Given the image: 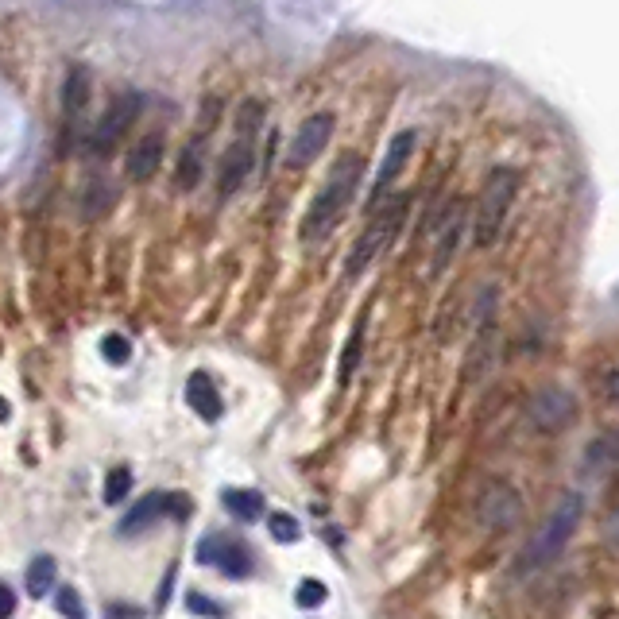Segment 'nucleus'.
<instances>
[{"label": "nucleus", "mask_w": 619, "mask_h": 619, "mask_svg": "<svg viewBox=\"0 0 619 619\" xmlns=\"http://www.w3.org/2000/svg\"><path fill=\"white\" fill-rule=\"evenodd\" d=\"M55 608L62 612V619H86V604H82L78 589H70V585L55 592Z\"/></svg>", "instance_id": "obj_25"}, {"label": "nucleus", "mask_w": 619, "mask_h": 619, "mask_svg": "<svg viewBox=\"0 0 619 619\" xmlns=\"http://www.w3.org/2000/svg\"><path fill=\"white\" fill-rule=\"evenodd\" d=\"M186 403L194 407V414H198V418H206V422H217V418L225 414L221 391H217V384L209 380L206 372H194V376L186 380Z\"/></svg>", "instance_id": "obj_13"}, {"label": "nucleus", "mask_w": 619, "mask_h": 619, "mask_svg": "<svg viewBox=\"0 0 619 619\" xmlns=\"http://www.w3.org/2000/svg\"><path fill=\"white\" fill-rule=\"evenodd\" d=\"M608 542L619 550V507L612 511V519H608Z\"/></svg>", "instance_id": "obj_29"}, {"label": "nucleus", "mask_w": 619, "mask_h": 619, "mask_svg": "<svg viewBox=\"0 0 619 619\" xmlns=\"http://www.w3.org/2000/svg\"><path fill=\"white\" fill-rule=\"evenodd\" d=\"M55 589V558H47V554H39V558L28 565V596H47V592Z\"/></svg>", "instance_id": "obj_20"}, {"label": "nucleus", "mask_w": 619, "mask_h": 619, "mask_svg": "<svg viewBox=\"0 0 619 619\" xmlns=\"http://www.w3.org/2000/svg\"><path fill=\"white\" fill-rule=\"evenodd\" d=\"M608 395H612V399L619 403V368L612 372V376H608Z\"/></svg>", "instance_id": "obj_30"}, {"label": "nucleus", "mask_w": 619, "mask_h": 619, "mask_svg": "<svg viewBox=\"0 0 619 619\" xmlns=\"http://www.w3.org/2000/svg\"><path fill=\"white\" fill-rule=\"evenodd\" d=\"M86 105H89V74L86 66H74L66 74V86H62V117H66V128H74L82 120Z\"/></svg>", "instance_id": "obj_17"}, {"label": "nucleus", "mask_w": 619, "mask_h": 619, "mask_svg": "<svg viewBox=\"0 0 619 619\" xmlns=\"http://www.w3.org/2000/svg\"><path fill=\"white\" fill-rule=\"evenodd\" d=\"M202 171H206V136H194L182 155H178V167H175V186L182 194L198 190L202 186Z\"/></svg>", "instance_id": "obj_14"}, {"label": "nucleus", "mask_w": 619, "mask_h": 619, "mask_svg": "<svg viewBox=\"0 0 619 619\" xmlns=\"http://www.w3.org/2000/svg\"><path fill=\"white\" fill-rule=\"evenodd\" d=\"M252 163H256V148L248 136H236V144H229V151L221 155V171H217V194L221 198H233L236 190L248 182L252 175Z\"/></svg>", "instance_id": "obj_11"}, {"label": "nucleus", "mask_w": 619, "mask_h": 619, "mask_svg": "<svg viewBox=\"0 0 619 619\" xmlns=\"http://www.w3.org/2000/svg\"><path fill=\"white\" fill-rule=\"evenodd\" d=\"M360 178H364V159L353 155V151H345V155L333 163V171L325 175V186L318 190V198L310 202L302 225H298V236H302L306 244H318L322 236H329L341 225L345 209L353 206Z\"/></svg>", "instance_id": "obj_1"}, {"label": "nucleus", "mask_w": 619, "mask_h": 619, "mask_svg": "<svg viewBox=\"0 0 619 619\" xmlns=\"http://www.w3.org/2000/svg\"><path fill=\"white\" fill-rule=\"evenodd\" d=\"M128 492H132V469L117 465V469L105 476V503H109V507H117V503L128 500Z\"/></svg>", "instance_id": "obj_22"}, {"label": "nucleus", "mask_w": 619, "mask_h": 619, "mask_svg": "<svg viewBox=\"0 0 619 619\" xmlns=\"http://www.w3.org/2000/svg\"><path fill=\"white\" fill-rule=\"evenodd\" d=\"M360 349H364V318L356 322L353 337H349V349H345V356H341V384L353 380L356 364H360Z\"/></svg>", "instance_id": "obj_23"}, {"label": "nucleus", "mask_w": 619, "mask_h": 619, "mask_svg": "<svg viewBox=\"0 0 619 619\" xmlns=\"http://www.w3.org/2000/svg\"><path fill=\"white\" fill-rule=\"evenodd\" d=\"M333 113H318V117H310L302 128L295 132V140H291V148H287V167H306V163H314L318 155L325 151L329 144V136H333Z\"/></svg>", "instance_id": "obj_9"}, {"label": "nucleus", "mask_w": 619, "mask_h": 619, "mask_svg": "<svg viewBox=\"0 0 619 619\" xmlns=\"http://www.w3.org/2000/svg\"><path fill=\"white\" fill-rule=\"evenodd\" d=\"M12 612H16V592L0 585V619H12Z\"/></svg>", "instance_id": "obj_28"}, {"label": "nucleus", "mask_w": 619, "mask_h": 619, "mask_svg": "<svg viewBox=\"0 0 619 619\" xmlns=\"http://www.w3.org/2000/svg\"><path fill=\"white\" fill-rule=\"evenodd\" d=\"M267 531H271V538H275V542H283V546H291V542H298V538H302L298 519H295V515H287V511H271V515H267Z\"/></svg>", "instance_id": "obj_21"}, {"label": "nucleus", "mask_w": 619, "mask_h": 619, "mask_svg": "<svg viewBox=\"0 0 619 619\" xmlns=\"http://www.w3.org/2000/svg\"><path fill=\"white\" fill-rule=\"evenodd\" d=\"M101 356H105L109 364H128V356H132V341L120 337V333H109V337L101 341Z\"/></svg>", "instance_id": "obj_26"}, {"label": "nucleus", "mask_w": 619, "mask_h": 619, "mask_svg": "<svg viewBox=\"0 0 619 619\" xmlns=\"http://www.w3.org/2000/svg\"><path fill=\"white\" fill-rule=\"evenodd\" d=\"M163 515H190V500L175 496V492H151V496H144V500L120 519V534L124 538H136V534H144L148 527H155Z\"/></svg>", "instance_id": "obj_6"}, {"label": "nucleus", "mask_w": 619, "mask_h": 619, "mask_svg": "<svg viewBox=\"0 0 619 619\" xmlns=\"http://www.w3.org/2000/svg\"><path fill=\"white\" fill-rule=\"evenodd\" d=\"M144 113V97L136 93V89H128V93H117L113 97V105L101 113V120L93 124V132H89V151L93 155H109V151L117 148V140L136 124V117Z\"/></svg>", "instance_id": "obj_5"}, {"label": "nucleus", "mask_w": 619, "mask_h": 619, "mask_svg": "<svg viewBox=\"0 0 619 619\" xmlns=\"http://www.w3.org/2000/svg\"><path fill=\"white\" fill-rule=\"evenodd\" d=\"M325 596H329V592H325L322 581H318V577H306V581L298 585V592H295V604L298 608H322Z\"/></svg>", "instance_id": "obj_24"}, {"label": "nucleus", "mask_w": 619, "mask_h": 619, "mask_svg": "<svg viewBox=\"0 0 619 619\" xmlns=\"http://www.w3.org/2000/svg\"><path fill=\"white\" fill-rule=\"evenodd\" d=\"M198 561L221 569L225 577H248L252 573V550L244 542L229 538V534H206L198 542Z\"/></svg>", "instance_id": "obj_7"}, {"label": "nucleus", "mask_w": 619, "mask_h": 619, "mask_svg": "<svg viewBox=\"0 0 619 619\" xmlns=\"http://www.w3.org/2000/svg\"><path fill=\"white\" fill-rule=\"evenodd\" d=\"M519 515H523V503L511 484H488L476 500V519L488 531H511L519 523Z\"/></svg>", "instance_id": "obj_8"}, {"label": "nucleus", "mask_w": 619, "mask_h": 619, "mask_svg": "<svg viewBox=\"0 0 619 619\" xmlns=\"http://www.w3.org/2000/svg\"><path fill=\"white\" fill-rule=\"evenodd\" d=\"M581 515H585V500L577 496V492H569V496H561L558 507L546 515V523L534 531V538L523 546V558H519V573L527 577V573H538V569H546L554 558H561V550L569 546V538L577 534L581 527Z\"/></svg>", "instance_id": "obj_2"}, {"label": "nucleus", "mask_w": 619, "mask_h": 619, "mask_svg": "<svg viewBox=\"0 0 619 619\" xmlns=\"http://www.w3.org/2000/svg\"><path fill=\"white\" fill-rule=\"evenodd\" d=\"M221 500L229 507V515L240 519V523H256V519L264 515V496L252 492V488H225Z\"/></svg>", "instance_id": "obj_19"}, {"label": "nucleus", "mask_w": 619, "mask_h": 619, "mask_svg": "<svg viewBox=\"0 0 619 619\" xmlns=\"http://www.w3.org/2000/svg\"><path fill=\"white\" fill-rule=\"evenodd\" d=\"M515 190H519V171L496 167L488 175L484 190H480V206H476V244L480 248H492L496 244L503 221L511 213V202H515Z\"/></svg>", "instance_id": "obj_4"}, {"label": "nucleus", "mask_w": 619, "mask_h": 619, "mask_svg": "<svg viewBox=\"0 0 619 619\" xmlns=\"http://www.w3.org/2000/svg\"><path fill=\"white\" fill-rule=\"evenodd\" d=\"M411 151H414V132H399V136L387 144V155H384V163H380V175H376V186H372V206H376L387 190H391V182L403 175Z\"/></svg>", "instance_id": "obj_12"}, {"label": "nucleus", "mask_w": 619, "mask_h": 619, "mask_svg": "<svg viewBox=\"0 0 619 619\" xmlns=\"http://www.w3.org/2000/svg\"><path fill=\"white\" fill-rule=\"evenodd\" d=\"M186 608H190V612H202V616H209V619L225 616V608H221L217 600H206V596H198V592H190V596H186Z\"/></svg>", "instance_id": "obj_27"}, {"label": "nucleus", "mask_w": 619, "mask_h": 619, "mask_svg": "<svg viewBox=\"0 0 619 619\" xmlns=\"http://www.w3.org/2000/svg\"><path fill=\"white\" fill-rule=\"evenodd\" d=\"M585 469L589 472H616L619 469V430L600 434L596 442L585 445Z\"/></svg>", "instance_id": "obj_18"}, {"label": "nucleus", "mask_w": 619, "mask_h": 619, "mask_svg": "<svg viewBox=\"0 0 619 619\" xmlns=\"http://www.w3.org/2000/svg\"><path fill=\"white\" fill-rule=\"evenodd\" d=\"M159 163H163V132H151L128 155V178L132 182H148V178H155Z\"/></svg>", "instance_id": "obj_15"}, {"label": "nucleus", "mask_w": 619, "mask_h": 619, "mask_svg": "<svg viewBox=\"0 0 619 619\" xmlns=\"http://www.w3.org/2000/svg\"><path fill=\"white\" fill-rule=\"evenodd\" d=\"M407 209H411V198H395L391 206H384L372 221H368V229L360 233V240H356L353 252H349V260H345V275H349V279H360L368 267L384 256V248L395 240V233L403 229Z\"/></svg>", "instance_id": "obj_3"}, {"label": "nucleus", "mask_w": 619, "mask_h": 619, "mask_svg": "<svg viewBox=\"0 0 619 619\" xmlns=\"http://www.w3.org/2000/svg\"><path fill=\"white\" fill-rule=\"evenodd\" d=\"M461 229H465V206H461V202H453L449 213H445L442 229H438V252H434V264H430L434 275L445 271V264L453 260V252H457V244H461Z\"/></svg>", "instance_id": "obj_16"}, {"label": "nucleus", "mask_w": 619, "mask_h": 619, "mask_svg": "<svg viewBox=\"0 0 619 619\" xmlns=\"http://www.w3.org/2000/svg\"><path fill=\"white\" fill-rule=\"evenodd\" d=\"M573 418H577V403H573V395L565 387H542L531 399V422L546 434L569 426Z\"/></svg>", "instance_id": "obj_10"}]
</instances>
